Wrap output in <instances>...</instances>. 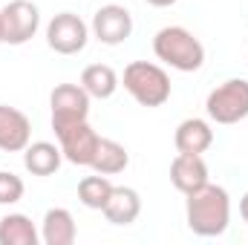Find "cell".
I'll return each mask as SVG.
<instances>
[{
    "instance_id": "cell-13",
    "label": "cell",
    "mask_w": 248,
    "mask_h": 245,
    "mask_svg": "<svg viewBox=\"0 0 248 245\" xmlns=\"http://www.w3.org/2000/svg\"><path fill=\"white\" fill-rule=\"evenodd\" d=\"M101 214L113 225H133L139 219V214H141V196L133 187H116L113 184V193H110Z\"/></svg>"
},
{
    "instance_id": "cell-16",
    "label": "cell",
    "mask_w": 248,
    "mask_h": 245,
    "mask_svg": "<svg viewBox=\"0 0 248 245\" xmlns=\"http://www.w3.org/2000/svg\"><path fill=\"white\" fill-rule=\"evenodd\" d=\"M41 234L26 214H6L0 219V245H38Z\"/></svg>"
},
{
    "instance_id": "cell-17",
    "label": "cell",
    "mask_w": 248,
    "mask_h": 245,
    "mask_svg": "<svg viewBox=\"0 0 248 245\" xmlns=\"http://www.w3.org/2000/svg\"><path fill=\"white\" fill-rule=\"evenodd\" d=\"M127 165H130V153H127L124 144L113 141V138H98V150H95V159L90 165L95 173L116 176V173L127 170Z\"/></svg>"
},
{
    "instance_id": "cell-6",
    "label": "cell",
    "mask_w": 248,
    "mask_h": 245,
    "mask_svg": "<svg viewBox=\"0 0 248 245\" xmlns=\"http://www.w3.org/2000/svg\"><path fill=\"white\" fill-rule=\"evenodd\" d=\"M87 41H90V26L72 12L55 15L46 26V44L58 55H78L87 46Z\"/></svg>"
},
{
    "instance_id": "cell-20",
    "label": "cell",
    "mask_w": 248,
    "mask_h": 245,
    "mask_svg": "<svg viewBox=\"0 0 248 245\" xmlns=\"http://www.w3.org/2000/svg\"><path fill=\"white\" fill-rule=\"evenodd\" d=\"M26 184L20 176H15L12 170H0V205H15L23 199Z\"/></svg>"
},
{
    "instance_id": "cell-5",
    "label": "cell",
    "mask_w": 248,
    "mask_h": 245,
    "mask_svg": "<svg viewBox=\"0 0 248 245\" xmlns=\"http://www.w3.org/2000/svg\"><path fill=\"white\" fill-rule=\"evenodd\" d=\"M0 17H3V44H9V46H20V44L32 41L41 26V12L32 0L6 3L0 9Z\"/></svg>"
},
{
    "instance_id": "cell-10",
    "label": "cell",
    "mask_w": 248,
    "mask_h": 245,
    "mask_svg": "<svg viewBox=\"0 0 248 245\" xmlns=\"http://www.w3.org/2000/svg\"><path fill=\"white\" fill-rule=\"evenodd\" d=\"M32 141V122L17 107L0 104V150L3 153H23Z\"/></svg>"
},
{
    "instance_id": "cell-8",
    "label": "cell",
    "mask_w": 248,
    "mask_h": 245,
    "mask_svg": "<svg viewBox=\"0 0 248 245\" xmlns=\"http://www.w3.org/2000/svg\"><path fill=\"white\" fill-rule=\"evenodd\" d=\"M55 136H58V144H61V153H63L66 162H72V165H78V168H90V165H93L101 136H98L87 122L66 124L61 130H55Z\"/></svg>"
},
{
    "instance_id": "cell-4",
    "label": "cell",
    "mask_w": 248,
    "mask_h": 245,
    "mask_svg": "<svg viewBox=\"0 0 248 245\" xmlns=\"http://www.w3.org/2000/svg\"><path fill=\"white\" fill-rule=\"evenodd\" d=\"M205 113L217 124H240L243 119H248V81L246 78L222 81L217 90L208 92Z\"/></svg>"
},
{
    "instance_id": "cell-14",
    "label": "cell",
    "mask_w": 248,
    "mask_h": 245,
    "mask_svg": "<svg viewBox=\"0 0 248 245\" xmlns=\"http://www.w3.org/2000/svg\"><path fill=\"white\" fill-rule=\"evenodd\" d=\"M173 144L179 153H205L214 144V130L205 119H185L173 133Z\"/></svg>"
},
{
    "instance_id": "cell-15",
    "label": "cell",
    "mask_w": 248,
    "mask_h": 245,
    "mask_svg": "<svg viewBox=\"0 0 248 245\" xmlns=\"http://www.w3.org/2000/svg\"><path fill=\"white\" fill-rule=\"evenodd\" d=\"M78 237L75 216L66 208H49L41 222V240L46 245H72Z\"/></svg>"
},
{
    "instance_id": "cell-7",
    "label": "cell",
    "mask_w": 248,
    "mask_h": 245,
    "mask_svg": "<svg viewBox=\"0 0 248 245\" xmlns=\"http://www.w3.org/2000/svg\"><path fill=\"white\" fill-rule=\"evenodd\" d=\"M49 107H52V130H61L66 124L87 122L90 92L81 84H58L49 95Z\"/></svg>"
},
{
    "instance_id": "cell-3",
    "label": "cell",
    "mask_w": 248,
    "mask_h": 245,
    "mask_svg": "<svg viewBox=\"0 0 248 245\" xmlns=\"http://www.w3.org/2000/svg\"><path fill=\"white\" fill-rule=\"evenodd\" d=\"M124 90L141 107H162L170 101V75L150 61H133L124 66Z\"/></svg>"
},
{
    "instance_id": "cell-22",
    "label": "cell",
    "mask_w": 248,
    "mask_h": 245,
    "mask_svg": "<svg viewBox=\"0 0 248 245\" xmlns=\"http://www.w3.org/2000/svg\"><path fill=\"white\" fill-rule=\"evenodd\" d=\"M150 6H156V9H168V6H173L176 0H147Z\"/></svg>"
},
{
    "instance_id": "cell-1",
    "label": "cell",
    "mask_w": 248,
    "mask_h": 245,
    "mask_svg": "<svg viewBox=\"0 0 248 245\" xmlns=\"http://www.w3.org/2000/svg\"><path fill=\"white\" fill-rule=\"evenodd\" d=\"M187 228L196 237H222L231 225V196L222 184H205L187 193L185 202Z\"/></svg>"
},
{
    "instance_id": "cell-9",
    "label": "cell",
    "mask_w": 248,
    "mask_h": 245,
    "mask_svg": "<svg viewBox=\"0 0 248 245\" xmlns=\"http://www.w3.org/2000/svg\"><path fill=\"white\" fill-rule=\"evenodd\" d=\"M90 32H93L101 44L119 46V44H124V41L133 35V15H130L124 6H119V3H107V6H101V9L93 15Z\"/></svg>"
},
{
    "instance_id": "cell-19",
    "label": "cell",
    "mask_w": 248,
    "mask_h": 245,
    "mask_svg": "<svg viewBox=\"0 0 248 245\" xmlns=\"http://www.w3.org/2000/svg\"><path fill=\"white\" fill-rule=\"evenodd\" d=\"M110 193H113V182H110L107 176H101V173L84 176V179L78 182V199H81V205L90 208V211H104Z\"/></svg>"
},
{
    "instance_id": "cell-12",
    "label": "cell",
    "mask_w": 248,
    "mask_h": 245,
    "mask_svg": "<svg viewBox=\"0 0 248 245\" xmlns=\"http://www.w3.org/2000/svg\"><path fill=\"white\" fill-rule=\"evenodd\" d=\"M61 162V144H52V141H29L23 150V168L32 176H52V173H58Z\"/></svg>"
},
{
    "instance_id": "cell-2",
    "label": "cell",
    "mask_w": 248,
    "mask_h": 245,
    "mask_svg": "<svg viewBox=\"0 0 248 245\" xmlns=\"http://www.w3.org/2000/svg\"><path fill=\"white\" fill-rule=\"evenodd\" d=\"M153 52L156 58L179 72H196L205 63V46L202 41L187 32L185 26H165L153 38Z\"/></svg>"
},
{
    "instance_id": "cell-23",
    "label": "cell",
    "mask_w": 248,
    "mask_h": 245,
    "mask_svg": "<svg viewBox=\"0 0 248 245\" xmlns=\"http://www.w3.org/2000/svg\"><path fill=\"white\" fill-rule=\"evenodd\" d=\"M0 44H3V17H0Z\"/></svg>"
},
{
    "instance_id": "cell-21",
    "label": "cell",
    "mask_w": 248,
    "mask_h": 245,
    "mask_svg": "<svg viewBox=\"0 0 248 245\" xmlns=\"http://www.w3.org/2000/svg\"><path fill=\"white\" fill-rule=\"evenodd\" d=\"M240 216H243V222H248V193H243V199H240Z\"/></svg>"
},
{
    "instance_id": "cell-18",
    "label": "cell",
    "mask_w": 248,
    "mask_h": 245,
    "mask_svg": "<svg viewBox=\"0 0 248 245\" xmlns=\"http://www.w3.org/2000/svg\"><path fill=\"white\" fill-rule=\"evenodd\" d=\"M81 87L90 92V98H101L104 101V98H110L119 90V75L107 63H90L81 72Z\"/></svg>"
},
{
    "instance_id": "cell-11",
    "label": "cell",
    "mask_w": 248,
    "mask_h": 245,
    "mask_svg": "<svg viewBox=\"0 0 248 245\" xmlns=\"http://www.w3.org/2000/svg\"><path fill=\"white\" fill-rule=\"evenodd\" d=\"M170 182L179 193H193L208 184V165L199 153H176L170 162Z\"/></svg>"
}]
</instances>
